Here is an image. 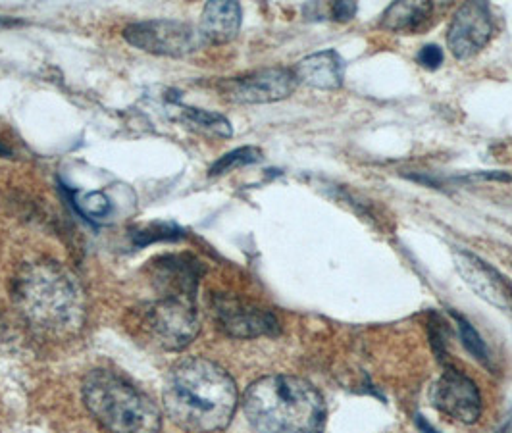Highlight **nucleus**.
I'll return each mask as SVG.
<instances>
[{"instance_id":"f257e3e1","label":"nucleus","mask_w":512,"mask_h":433,"mask_svg":"<svg viewBox=\"0 0 512 433\" xmlns=\"http://www.w3.org/2000/svg\"><path fill=\"white\" fill-rule=\"evenodd\" d=\"M164 408L174 424L193 433L228 428L239 403L230 374L208 358H183L164 383Z\"/></svg>"},{"instance_id":"f03ea898","label":"nucleus","mask_w":512,"mask_h":433,"mask_svg":"<svg viewBox=\"0 0 512 433\" xmlns=\"http://www.w3.org/2000/svg\"><path fill=\"white\" fill-rule=\"evenodd\" d=\"M14 305L27 324L47 337H72L85 322L79 281L51 260L29 262L14 278Z\"/></svg>"},{"instance_id":"7ed1b4c3","label":"nucleus","mask_w":512,"mask_h":433,"mask_svg":"<svg viewBox=\"0 0 512 433\" xmlns=\"http://www.w3.org/2000/svg\"><path fill=\"white\" fill-rule=\"evenodd\" d=\"M243 408L256 433H324L328 408L320 391L297 376H266L251 383Z\"/></svg>"},{"instance_id":"20e7f679","label":"nucleus","mask_w":512,"mask_h":433,"mask_svg":"<svg viewBox=\"0 0 512 433\" xmlns=\"http://www.w3.org/2000/svg\"><path fill=\"white\" fill-rule=\"evenodd\" d=\"M81 393L87 410L110 433H158L162 428V414L153 401L110 370L89 372Z\"/></svg>"},{"instance_id":"39448f33","label":"nucleus","mask_w":512,"mask_h":433,"mask_svg":"<svg viewBox=\"0 0 512 433\" xmlns=\"http://www.w3.org/2000/svg\"><path fill=\"white\" fill-rule=\"evenodd\" d=\"M129 328L153 347L164 351L185 349L201 332L195 299L158 297L129 312Z\"/></svg>"},{"instance_id":"423d86ee","label":"nucleus","mask_w":512,"mask_h":433,"mask_svg":"<svg viewBox=\"0 0 512 433\" xmlns=\"http://www.w3.org/2000/svg\"><path fill=\"white\" fill-rule=\"evenodd\" d=\"M124 39L141 51L183 58L205 47L199 27L181 20H145L129 24Z\"/></svg>"},{"instance_id":"0eeeda50","label":"nucleus","mask_w":512,"mask_h":433,"mask_svg":"<svg viewBox=\"0 0 512 433\" xmlns=\"http://www.w3.org/2000/svg\"><path fill=\"white\" fill-rule=\"evenodd\" d=\"M299 79L291 68H264L220 83L222 95L237 104H266L293 95Z\"/></svg>"},{"instance_id":"6e6552de","label":"nucleus","mask_w":512,"mask_h":433,"mask_svg":"<svg viewBox=\"0 0 512 433\" xmlns=\"http://www.w3.org/2000/svg\"><path fill=\"white\" fill-rule=\"evenodd\" d=\"M212 314L218 328L237 339H253L280 332V322L270 310L233 295H216L212 299Z\"/></svg>"},{"instance_id":"1a4fd4ad","label":"nucleus","mask_w":512,"mask_h":433,"mask_svg":"<svg viewBox=\"0 0 512 433\" xmlns=\"http://www.w3.org/2000/svg\"><path fill=\"white\" fill-rule=\"evenodd\" d=\"M432 405L461 424H474L482 414V395L468 376L459 370H445L430 389Z\"/></svg>"},{"instance_id":"9d476101","label":"nucleus","mask_w":512,"mask_h":433,"mask_svg":"<svg viewBox=\"0 0 512 433\" xmlns=\"http://www.w3.org/2000/svg\"><path fill=\"white\" fill-rule=\"evenodd\" d=\"M493 37V18L482 2H466L455 12L447 43L459 60H470L484 51Z\"/></svg>"},{"instance_id":"9b49d317","label":"nucleus","mask_w":512,"mask_h":433,"mask_svg":"<svg viewBox=\"0 0 512 433\" xmlns=\"http://www.w3.org/2000/svg\"><path fill=\"white\" fill-rule=\"evenodd\" d=\"M455 266L462 280L466 281L484 301L512 316V283L499 270H495L480 256L466 251L455 253Z\"/></svg>"},{"instance_id":"f8f14e48","label":"nucleus","mask_w":512,"mask_h":433,"mask_svg":"<svg viewBox=\"0 0 512 433\" xmlns=\"http://www.w3.org/2000/svg\"><path fill=\"white\" fill-rule=\"evenodd\" d=\"M203 264L189 255L162 256L151 262V278L160 297L195 299Z\"/></svg>"},{"instance_id":"ddd939ff","label":"nucleus","mask_w":512,"mask_h":433,"mask_svg":"<svg viewBox=\"0 0 512 433\" xmlns=\"http://www.w3.org/2000/svg\"><path fill=\"white\" fill-rule=\"evenodd\" d=\"M293 72L299 83L322 91H333L339 89L345 81V60L339 56V52H314L303 58L293 68Z\"/></svg>"},{"instance_id":"4468645a","label":"nucleus","mask_w":512,"mask_h":433,"mask_svg":"<svg viewBox=\"0 0 512 433\" xmlns=\"http://www.w3.org/2000/svg\"><path fill=\"white\" fill-rule=\"evenodd\" d=\"M241 22L243 12L237 2L216 0L206 4L199 22V31L206 45H226L237 37Z\"/></svg>"},{"instance_id":"2eb2a0df","label":"nucleus","mask_w":512,"mask_h":433,"mask_svg":"<svg viewBox=\"0 0 512 433\" xmlns=\"http://www.w3.org/2000/svg\"><path fill=\"white\" fill-rule=\"evenodd\" d=\"M434 16L432 2H395L382 16V27L391 33H418Z\"/></svg>"},{"instance_id":"dca6fc26","label":"nucleus","mask_w":512,"mask_h":433,"mask_svg":"<svg viewBox=\"0 0 512 433\" xmlns=\"http://www.w3.org/2000/svg\"><path fill=\"white\" fill-rule=\"evenodd\" d=\"M181 122L187 128L195 129L199 133H206V135H214V137H224L228 139L233 135L230 120L224 118L218 112H210V110H203V108H193V106H180Z\"/></svg>"},{"instance_id":"f3484780","label":"nucleus","mask_w":512,"mask_h":433,"mask_svg":"<svg viewBox=\"0 0 512 433\" xmlns=\"http://www.w3.org/2000/svg\"><path fill=\"white\" fill-rule=\"evenodd\" d=\"M453 318L457 322V328L461 333L462 345L464 349L476 358L480 364H484L486 368L491 370V357H489V351H487V345L484 343V339L480 337V333L476 332V328L466 320L462 318L461 314L453 312Z\"/></svg>"},{"instance_id":"a211bd4d","label":"nucleus","mask_w":512,"mask_h":433,"mask_svg":"<svg viewBox=\"0 0 512 433\" xmlns=\"http://www.w3.org/2000/svg\"><path fill=\"white\" fill-rule=\"evenodd\" d=\"M262 160V151L256 149V147H239L231 153L224 154L220 160H216L212 166H210V172L208 176H222V174H228L235 168H241V166H249V164H256Z\"/></svg>"},{"instance_id":"6ab92c4d","label":"nucleus","mask_w":512,"mask_h":433,"mask_svg":"<svg viewBox=\"0 0 512 433\" xmlns=\"http://www.w3.org/2000/svg\"><path fill=\"white\" fill-rule=\"evenodd\" d=\"M74 206L89 220H104L106 216H110L112 210V203L101 191L74 193Z\"/></svg>"},{"instance_id":"aec40b11","label":"nucleus","mask_w":512,"mask_h":433,"mask_svg":"<svg viewBox=\"0 0 512 433\" xmlns=\"http://www.w3.org/2000/svg\"><path fill=\"white\" fill-rule=\"evenodd\" d=\"M443 60H445V54L437 45H426L422 51L418 52L420 66L426 68V70H432V72L437 70V68H441Z\"/></svg>"},{"instance_id":"412c9836","label":"nucleus","mask_w":512,"mask_h":433,"mask_svg":"<svg viewBox=\"0 0 512 433\" xmlns=\"http://www.w3.org/2000/svg\"><path fill=\"white\" fill-rule=\"evenodd\" d=\"M359 6L355 2H333L332 4V16L335 22H349L355 18Z\"/></svg>"},{"instance_id":"4be33fe9","label":"nucleus","mask_w":512,"mask_h":433,"mask_svg":"<svg viewBox=\"0 0 512 433\" xmlns=\"http://www.w3.org/2000/svg\"><path fill=\"white\" fill-rule=\"evenodd\" d=\"M418 426H420V430L424 433H439L436 432V430H434V428H432V426H430L422 416H418Z\"/></svg>"},{"instance_id":"5701e85b","label":"nucleus","mask_w":512,"mask_h":433,"mask_svg":"<svg viewBox=\"0 0 512 433\" xmlns=\"http://www.w3.org/2000/svg\"><path fill=\"white\" fill-rule=\"evenodd\" d=\"M14 24H18V22H16V20H10V18H2V16H0V27L14 26Z\"/></svg>"},{"instance_id":"b1692460","label":"nucleus","mask_w":512,"mask_h":433,"mask_svg":"<svg viewBox=\"0 0 512 433\" xmlns=\"http://www.w3.org/2000/svg\"><path fill=\"white\" fill-rule=\"evenodd\" d=\"M0 154H8V151H6L2 145H0Z\"/></svg>"}]
</instances>
